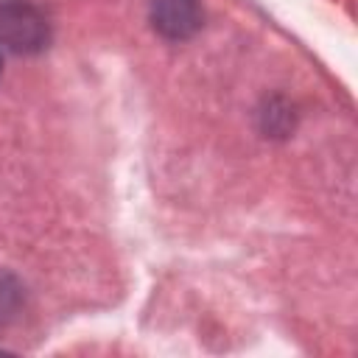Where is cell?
Returning a JSON list of instances; mask_svg holds the SVG:
<instances>
[{
  "label": "cell",
  "instance_id": "cell-1",
  "mask_svg": "<svg viewBox=\"0 0 358 358\" xmlns=\"http://www.w3.org/2000/svg\"><path fill=\"white\" fill-rule=\"evenodd\" d=\"M0 45L14 53H36L48 45L45 14L25 0L0 3Z\"/></svg>",
  "mask_w": 358,
  "mask_h": 358
},
{
  "label": "cell",
  "instance_id": "cell-2",
  "mask_svg": "<svg viewBox=\"0 0 358 358\" xmlns=\"http://www.w3.org/2000/svg\"><path fill=\"white\" fill-rule=\"evenodd\" d=\"M204 22V11L199 0H154L151 3V25L165 39H190Z\"/></svg>",
  "mask_w": 358,
  "mask_h": 358
}]
</instances>
